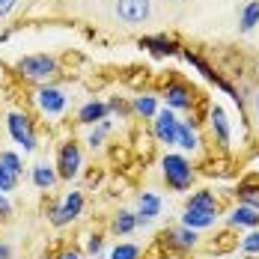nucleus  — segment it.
<instances>
[{
  "label": "nucleus",
  "instance_id": "nucleus-16",
  "mask_svg": "<svg viewBox=\"0 0 259 259\" xmlns=\"http://www.w3.org/2000/svg\"><path fill=\"white\" fill-rule=\"evenodd\" d=\"M176 143H179L182 149H188V152H197L200 149V137H197V131L191 122H179V128H176Z\"/></svg>",
  "mask_w": 259,
  "mask_h": 259
},
{
  "label": "nucleus",
  "instance_id": "nucleus-17",
  "mask_svg": "<svg viewBox=\"0 0 259 259\" xmlns=\"http://www.w3.org/2000/svg\"><path fill=\"white\" fill-rule=\"evenodd\" d=\"M235 194H238V203L241 206H250L259 211V182H241Z\"/></svg>",
  "mask_w": 259,
  "mask_h": 259
},
{
  "label": "nucleus",
  "instance_id": "nucleus-19",
  "mask_svg": "<svg viewBox=\"0 0 259 259\" xmlns=\"http://www.w3.org/2000/svg\"><path fill=\"white\" fill-rule=\"evenodd\" d=\"M238 24H241V33H250V30L259 24V0H250V3L241 9V18H238Z\"/></svg>",
  "mask_w": 259,
  "mask_h": 259
},
{
  "label": "nucleus",
  "instance_id": "nucleus-12",
  "mask_svg": "<svg viewBox=\"0 0 259 259\" xmlns=\"http://www.w3.org/2000/svg\"><path fill=\"white\" fill-rule=\"evenodd\" d=\"M140 48H149V51L158 54V57H170V54H179V45H176L173 39H167L164 33H161V36H146V39H140Z\"/></svg>",
  "mask_w": 259,
  "mask_h": 259
},
{
  "label": "nucleus",
  "instance_id": "nucleus-21",
  "mask_svg": "<svg viewBox=\"0 0 259 259\" xmlns=\"http://www.w3.org/2000/svg\"><path fill=\"white\" fill-rule=\"evenodd\" d=\"M134 227H137V214H131V211H119L113 218V233L128 235V233H134Z\"/></svg>",
  "mask_w": 259,
  "mask_h": 259
},
{
  "label": "nucleus",
  "instance_id": "nucleus-1",
  "mask_svg": "<svg viewBox=\"0 0 259 259\" xmlns=\"http://www.w3.org/2000/svg\"><path fill=\"white\" fill-rule=\"evenodd\" d=\"M161 170H164V179L173 191H185L191 179H194V170H191V161L185 155H164L161 161Z\"/></svg>",
  "mask_w": 259,
  "mask_h": 259
},
{
  "label": "nucleus",
  "instance_id": "nucleus-29",
  "mask_svg": "<svg viewBox=\"0 0 259 259\" xmlns=\"http://www.w3.org/2000/svg\"><path fill=\"white\" fill-rule=\"evenodd\" d=\"M18 6V0H0V18H6V15H12V9Z\"/></svg>",
  "mask_w": 259,
  "mask_h": 259
},
{
  "label": "nucleus",
  "instance_id": "nucleus-20",
  "mask_svg": "<svg viewBox=\"0 0 259 259\" xmlns=\"http://www.w3.org/2000/svg\"><path fill=\"white\" fill-rule=\"evenodd\" d=\"M188 206H191V208H206V211H221V208H218V200H214V194H211V191H197V194L188 200Z\"/></svg>",
  "mask_w": 259,
  "mask_h": 259
},
{
  "label": "nucleus",
  "instance_id": "nucleus-25",
  "mask_svg": "<svg viewBox=\"0 0 259 259\" xmlns=\"http://www.w3.org/2000/svg\"><path fill=\"white\" fill-rule=\"evenodd\" d=\"M140 256V247L137 244H116L110 250V259H137Z\"/></svg>",
  "mask_w": 259,
  "mask_h": 259
},
{
  "label": "nucleus",
  "instance_id": "nucleus-36",
  "mask_svg": "<svg viewBox=\"0 0 259 259\" xmlns=\"http://www.w3.org/2000/svg\"><path fill=\"white\" fill-rule=\"evenodd\" d=\"M173 3H182V0H173Z\"/></svg>",
  "mask_w": 259,
  "mask_h": 259
},
{
  "label": "nucleus",
  "instance_id": "nucleus-8",
  "mask_svg": "<svg viewBox=\"0 0 259 259\" xmlns=\"http://www.w3.org/2000/svg\"><path fill=\"white\" fill-rule=\"evenodd\" d=\"M155 137L161 143H176V128H179V119H176V113L170 110V107H164V110H158L155 116Z\"/></svg>",
  "mask_w": 259,
  "mask_h": 259
},
{
  "label": "nucleus",
  "instance_id": "nucleus-10",
  "mask_svg": "<svg viewBox=\"0 0 259 259\" xmlns=\"http://www.w3.org/2000/svg\"><path fill=\"white\" fill-rule=\"evenodd\" d=\"M214 221H218V211H206V208L185 206V214H182V224L191 230H208V227H214Z\"/></svg>",
  "mask_w": 259,
  "mask_h": 259
},
{
  "label": "nucleus",
  "instance_id": "nucleus-13",
  "mask_svg": "<svg viewBox=\"0 0 259 259\" xmlns=\"http://www.w3.org/2000/svg\"><path fill=\"white\" fill-rule=\"evenodd\" d=\"M104 116H107V104L104 102H87L78 110V122H83V125H96Z\"/></svg>",
  "mask_w": 259,
  "mask_h": 259
},
{
  "label": "nucleus",
  "instance_id": "nucleus-26",
  "mask_svg": "<svg viewBox=\"0 0 259 259\" xmlns=\"http://www.w3.org/2000/svg\"><path fill=\"white\" fill-rule=\"evenodd\" d=\"M241 250H244V253H250V256L259 253V227H253L250 233L241 238Z\"/></svg>",
  "mask_w": 259,
  "mask_h": 259
},
{
  "label": "nucleus",
  "instance_id": "nucleus-7",
  "mask_svg": "<svg viewBox=\"0 0 259 259\" xmlns=\"http://www.w3.org/2000/svg\"><path fill=\"white\" fill-rule=\"evenodd\" d=\"M80 146L78 143H66L63 149H60V155H57V176H63V179H72V176H78L80 173Z\"/></svg>",
  "mask_w": 259,
  "mask_h": 259
},
{
  "label": "nucleus",
  "instance_id": "nucleus-22",
  "mask_svg": "<svg viewBox=\"0 0 259 259\" xmlns=\"http://www.w3.org/2000/svg\"><path fill=\"white\" fill-rule=\"evenodd\" d=\"M134 110H137L143 119H152V116L158 113L155 96H137V99H134Z\"/></svg>",
  "mask_w": 259,
  "mask_h": 259
},
{
  "label": "nucleus",
  "instance_id": "nucleus-18",
  "mask_svg": "<svg viewBox=\"0 0 259 259\" xmlns=\"http://www.w3.org/2000/svg\"><path fill=\"white\" fill-rule=\"evenodd\" d=\"M54 182H57V173H54L48 164H36V167H33V185H36V188L51 191Z\"/></svg>",
  "mask_w": 259,
  "mask_h": 259
},
{
  "label": "nucleus",
  "instance_id": "nucleus-34",
  "mask_svg": "<svg viewBox=\"0 0 259 259\" xmlns=\"http://www.w3.org/2000/svg\"><path fill=\"white\" fill-rule=\"evenodd\" d=\"M253 110H256V119H259V90L253 93Z\"/></svg>",
  "mask_w": 259,
  "mask_h": 259
},
{
  "label": "nucleus",
  "instance_id": "nucleus-15",
  "mask_svg": "<svg viewBox=\"0 0 259 259\" xmlns=\"http://www.w3.org/2000/svg\"><path fill=\"white\" fill-rule=\"evenodd\" d=\"M230 227H247V230H253V227H259V211L250 206H238L230 214Z\"/></svg>",
  "mask_w": 259,
  "mask_h": 259
},
{
  "label": "nucleus",
  "instance_id": "nucleus-6",
  "mask_svg": "<svg viewBox=\"0 0 259 259\" xmlns=\"http://www.w3.org/2000/svg\"><path fill=\"white\" fill-rule=\"evenodd\" d=\"M36 104H39V110L42 113H48V116H57V113H63L66 110V93L63 90H57V87H39L36 90Z\"/></svg>",
  "mask_w": 259,
  "mask_h": 259
},
{
  "label": "nucleus",
  "instance_id": "nucleus-5",
  "mask_svg": "<svg viewBox=\"0 0 259 259\" xmlns=\"http://www.w3.org/2000/svg\"><path fill=\"white\" fill-rule=\"evenodd\" d=\"M80 211H83V194H80V191H72V194H66V200L51 211V224L54 227H66V224H72L75 218H80Z\"/></svg>",
  "mask_w": 259,
  "mask_h": 259
},
{
  "label": "nucleus",
  "instance_id": "nucleus-32",
  "mask_svg": "<svg viewBox=\"0 0 259 259\" xmlns=\"http://www.w3.org/2000/svg\"><path fill=\"white\" fill-rule=\"evenodd\" d=\"M102 247H104L102 235H96V238H90V244H87V250H90V253H99V250H102Z\"/></svg>",
  "mask_w": 259,
  "mask_h": 259
},
{
  "label": "nucleus",
  "instance_id": "nucleus-3",
  "mask_svg": "<svg viewBox=\"0 0 259 259\" xmlns=\"http://www.w3.org/2000/svg\"><path fill=\"white\" fill-rule=\"evenodd\" d=\"M113 12H116V18L122 24L137 27L152 15V0H116L113 3Z\"/></svg>",
  "mask_w": 259,
  "mask_h": 259
},
{
  "label": "nucleus",
  "instance_id": "nucleus-24",
  "mask_svg": "<svg viewBox=\"0 0 259 259\" xmlns=\"http://www.w3.org/2000/svg\"><path fill=\"white\" fill-rule=\"evenodd\" d=\"M21 179V173H15V170H9L6 164H0V191L6 194V191H15V185Z\"/></svg>",
  "mask_w": 259,
  "mask_h": 259
},
{
  "label": "nucleus",
  "instance_id": "nucleus-33",
  "mask_svg": "<svg viewBox=\"0 0 259 259\" xmlns=\"http://www.w3.org/2000/svg\"><path fill=\"white\" fill-rule=\"evenodd\" d=\"M0 259H12V247L3 244V241H0Z\"/></svg>",
  "mask_w": 259,
  "mask_h": 259
},
{
  "label": "nucleus",
  "instance_id": "nucleus-28",
  "mask_svg": "<svg viewBox=\"0 0 259 259\" xmlns=\"http://www.w3.org/2000/svg\"><path fill=\"white\" fill-rule=\"evenodd\" d=\"M0 164H6V167H9V170H15V173H21V170H24V167H21V158L15 155V152H9V149H6V152H0Z\"/></svg>",
  "mask_w": 259,
  "mask_h": 259
},
{
  "label": "nucleus",
  "instance_id": "nucleus-30",
  "mask_svg": "<svg viewBox=\"0 0 259 259\" xmlns=\"http://www.w3.org/2000/svg\"><path fill=\"white\" fill-rule=\"evenodd\" d=\"M9 214H12V203H9L6 194L0 191V218H9Z\"/></svg>",
  "mask_w": 259,
  "mask_h": 259
},
{
  "label": "nucleus",
  "instance_id": "nucleus-31",
  "mask_svg": "<svg viewBox=\"0 0 259 259\" xmlns=\"http://www.w3.org/2000/svg\"><path fill=\"white\" fill-rule=\"evenodd\" d=\"M107 110H116V113H125V110H128V104L122 102V99H110V104H107Z\"/></svg>",
  "mask_w": 259,
  "mask_h": 259
},
{
  "label": "nucleus",
  "instance_id": "nucleus-9",
  "mask_svg": "<svg viewBox=\"0 0 259 259\" xmlns=\"http://www.w3.org/2000/svg\"><path fill=\"white\" fill-rule=\"evenodd\" d=\"M164 99H167L170 110H191V104H194V96H191V90L185 83H167Z\"/></svg>",
  "mask_w": 259,
  "mask_h": 259
},
{
  "label": "nucleus",
  "instance_id": "nucleus-11",
  "mask_svg": "<svg viewBox=\"0 0 259 259\" xmlns=\"http://www.w3.org/2000/svg\"><path fill=\"white\" fill-rule=\"evenodd\" d=\"M208 119H211V131H214V137H218V143L227 149L230 146V119H227V113H224V107H211V113H208Z\"/></svg>",
  "mask_w": 259,
  "mask_h": 259
},
{
  "label": "nucleus",
  "instance_id": "nucleus-14",
  "mask_svg": "<svg viewBox=\"0 0 259 259\" xmlns=\"http://www.w3.org/2000/svg\"><path fill=\"white\" fill-rule=\"evenodd\" d=\"M158 211H161V197H155V194H140V214H137V227H140V224H149Z\"/></svg>",
  "mask_w": 259,
  "mask_h": 259
},
{
  "label": "nucleus",
  "instance_id": "nucleus-2",
  "mask_svg": "<svg viewBox=\"0 0 259 259\" xmlns=\"http://www.w3.org/2000/svg\"><path fill=\"white\" fill-rule=\"evenodd\" d=\"M18 72L30 80H48L57 72V60L48 54H30V57L18 60Z\"/></svg>",
  "mask_w": 259,
  "mask_h": 259
},
{
  "label": "nucleus",
  "instance_id": "nucleus-23",
  "mask_svg": "<svg viewBox=\"0 0 259 259\" xmlns=\"http://www.w3.org/2000/svg\"><path fill=\"white\" fill-rule=\"evenodd\" d=\"M170 238H176V244H179V247H194V244H197V230H191V227H185V224H182L179 230H173V233H170Z\"/></svg>",
  "mask_w": 259,
  "mask_h": 259
},
{
  "label": "nucleus",
  "instance_id": "nucleus-27",
  "mask_svg": "<svg viewBox=\"0 0 259 259\" xmlns=\"http://www.w3.org/2000/svg\"><path fill=\"white\" fill-rule=\"evenodd\" d=\"M107 131H110V122H99V125H96V128L90 131V140H87V143H90V146H93V149H96V146H102L104 143V137H107Z\"/></svg>",
  "mask_w": 259,
  "mask_h": 259
},
{
  "label": "nucleus",
  "instance_id": "nucleus-4",
  "mask_svg": "<svg viewBox=\"0 0 259 259\" xmlns=\"http://www.w3.org/2000/svg\"><path fill=\"white\" fill-rule=\"evenodd\" d=\"M6 128H9V137L15 143L24 146V152L36 149V134H33V125H30V119H27L24 113H9L6 116Z\"/></svg>",
  "mask_w": 259,
  "mask_h": 259
},
{
  "label": "nucleus",
  "instance_id": "nucleus-35",
  "mask_svg": "<svg viewBox=\"0 0 259 259\" xmlns=\"http://www.w3.org/2000/svg\"><path fill=\"white\" fill-rule=\"evenodd\" d=\"M60 259H80V256H78V253H63Z\"/></svg>",
  "mask_w": 259,
  "mask_h": 259
}]
</instances>
